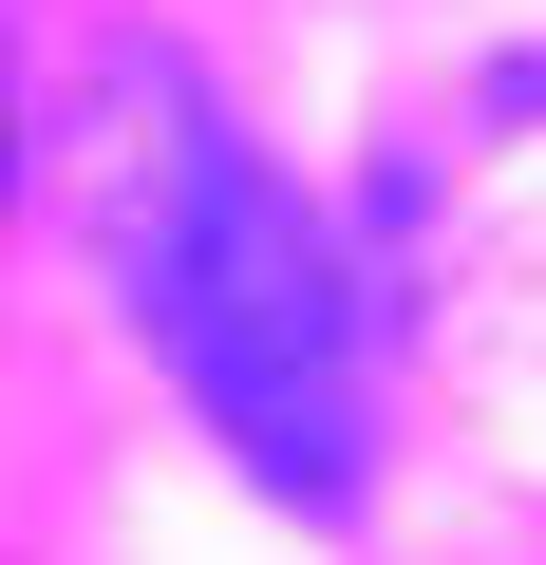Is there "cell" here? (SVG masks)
Instances as JSON below:
<instances>
[{
  "instance_id": "2",
  "label": "cell",
  "mask_w": 546,
  "mask_h": 565,
  "mask_svg": "<svg viewBox=\"0 0 546 565\" xmlns=\"http://www.w3.org/2000/svg\"><path fill=\"white\" fill-rule=\"evenodd\" d=\"M0 170H20V132H0Z\"/></svg>"
},
{
  "instance_id": "1",
  "label": "cell",
  "mask_w": 546,
  "mask_h": 565,
  "mask_svg": "<svg viewBox=\"0 0 546 565\" xmlns=\"http://www.w3.org/2000/svg\"><path fill=\"white\" fill-rule=\"evenodd\" d=\"M76 189H95L114 302H132L151 377L207 415V452L264 509L340 527L358 509V452H377V359H358V282H340L321 207L245 151V114L189 57H95Z\"/></svg>"
}]
</instances>
